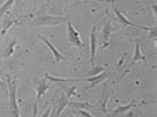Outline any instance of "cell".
<instances>
[{"label":"cell","instance_id":"7402d4cb","mask_svg":"<svg viewBox=\"0 0 157 117\" xmlns=\"http://www.w3.org/2000/svg\"><path fill=\"white\" fill-rule=\"evenodd\" d=\"M77 112L80 113V115H83L84 117H95V116H92L89 112H87V111H84V109H77Z\"/></svg>","mask_w":157,"mask_h":117},{"label":"cell","instance_id":"9c48e42d","mask_svg":"<svg viewBox=\"0 0 157 117\" xmlns=\"http://www.w3.org/2000/svg\"><path fill=\"white\" fill-rule=\"evenodd\" d=\"M141 104H147V101H140V103H131V104H127V105H119L117 108H115L113 109V112L111 113V117H113V116H117V115H121V113H124V112H128V111H131L132 108H135V107H137V105H141Z\"/></svg>","mask_w":157,"mask_h":117},{"label":"cell","instance_id":"603a6c76","mask_svg":"<svg viewBox=\"0 0 157 117\" xmlns=\"http://www.w3.org/2000/svg\"><path fill=\"white\" fill-rule=\"evenodd\" d=\"M51 111H52V107H49L47 111L44 112V115H43V117H49V115H51Z\"/></svg>","mask_w":157,"mask_h":117},{"label":"cell","instance_id":"3957f363","mask_svg":"<svg viewBox=\"0 0 157 117\" xmlns=\"http://www.w3.org/2000/svg\"><path fill=\"white\" fill-rule=\"evenodd\" d=\"M67 35H68L71 44H73L75 47H77V48H83L84 47V43L81 41L80 35H78V32L75 29V27L72 25L71 21H67Z\"/></svg>","mask_w":157,"mask_h":117},{"label":"cell","instance_id":"8fae6325","mask_svg":"<svg viewBox=\"0 0 157 117\" xmlns=\"http://www.w3.org/2000/svg\"><path fill=\"white\" fill-rule=\"evenodd\" d=\"M44 77L47 80H51L53 83H61V84H65V83H75V81H80V79H63V77H55V76H51L49 73H44Z\"/></svg>","mask_w":157,"mask_h":117},{"label":"cell","instance_id":"ffe728a7","mask_svg":"<svg viewBox=\"0 0 157 117\" xmlns=\"http://www.w3.org/2000/svg\"><path fill=\"white\" fill-rule=\"evenodd\" d=\"M76 91H77V89H76V87H75V85H73V87H65V96L68 97V99H71V96L75 95V93H76Z\"/></svg>","mask_w":157,"mask_h":117},{"label":"cell","instance_id":"6da1fadb","mask_svg":"<svg viewBox=\"0 0 157 117\" xmlns=\"http://www.w3.org/2000/svg\"><path fill=\"white\" fill-rule=\"evenodd\" d=\"M8 88H10V107H11V117H20V111L17 107L16 100V83L13 79L8 76Z\"/></svg>","mask_w":157,"mask_h":117},{"label":"cell","instance_id":"2e32d148","mask_svg":"<svg viewBox=\"0 0 157 117\" xmlns=\"http://www.w3.org/2000/svg\"><path fill=\"white\" fill-rule=\"evenodd\" d=\"M15 47H16V40H12L8 44V47H7V49L4 52V58H10L11 56H12V53L15 51Z\"/></svg>","mask_w":157,"mask_h":117},{"label":"cell","instance_id":"7c38bea8","mask_svg":"<svg viewBox=\"0 0 157 117\" xmlns=\"http://www.w3.org/2000/svg\"><path fill=\"white\" fill-rule=\"evenodd\" d=\"M68 97H67L65 95H61L60 96V99H59V101H57V112H56V117H60V115H61V112H63V109H64L67 105H68Z\"/></svg>","mask_w":157,"mask_h":117},{"label":"cell","instance_id":"9a60e30c","mask_svg":"<svg viewBox=\"0 0 157 117\" xmlns=\"http://www.w3.org/2000/svg\"><path fill=\"white\" fill-rule=\"evenodd\" d=\"M69 105L72 108H76V109H84V111H87V109H91L93 105L88 104V103H80V101H71Z\"/></svg>","mask_w":157,"mask_h":117},{"label":"cell","instance_id":"e0dca14e","mask_svg":"<svg viewBox=\"0 0 157 117\" xmlns=\"http://www.w3.org/2000/svg\"><path fill=\"white\" fill-rule=\"evenodd\" d=\"M15 2H16V0H7V2L4 3V4L2 6V8H0V17L3 16V15H4L7 11H8L11 7H12L13 4H15Z\"/></svg>","mask_w":157,"mask_h":117},{"label":"cell","instance_id":"d6986e66","mask_svg":"<svg viewBox=\"0 0 157 117\" xmlns=\"http://www.w3.org/2000/svg\"><path fill=\"white\" fill-rule=\"evenodd\" d=\"M105 71V67H93L92 71H89L87 73V76L88 77H91V76H96V75H99V73L101 72H104Z\"/></svg>","mask_w":157,"mask_h":117},{"label":"cell","instance_id":"4fadbf2b","mask_svg":"<svg viewBox=\"0 0 157 117\" xmlns=\"http://www.w3.org/2000/svg\"><path fill=\"white\" fill-rule=\"evenodd\" d=\"M47 89H48V83L44 80V81H41V83H39L36 85V91H37V95H36V99L37 101L41 99V96L44 95V93L47 92Z\"/></svg>","mask_w":157,"mask_h":117},{"label":"cell","instance_id":"7a4b0ae2","mask_svg":"<svg viewBox=\"0 0 157 117\" xmlns=\"http://www.w3.org/2000/svg\"><path fill=\"white\" fill-rule=\"evenodd\" d=\"M67 21L64 17H57V16H49L47 13H37L36 19L33 20V25H53V24H60V23Z\"/></svg>","mask_w":157,"mask_h":117},{"label":"cell","instance_id":"ba28073f","mask_svg":"<svg viewBox=\"0 0 157 117\" xmlns=\"http://www.w3.org/2000/svg\"><path fill=\"white\" fill-rule=\"evenodd\" d=\"M96 49H97V35H96V27L93 25L91 29V64L95 65L96 60Z\"/></svg>","mask_w":157,"mask_h":117},{"label":"cell","instance_id":"52a82bcc","mask_svg":"<svg viewBox=\"0 0 157 117\" xmlns=\"http://www.w3.org/2000/svg\"><path fill=\"white\" fill-rule=\"evenodd\" d=\"M39 37H40V40H41V41H44V44H47V47H48L49 51H51V52H52L55 61H63V60H65L67 57H65L63 53L59 52L56 47H55V45H53L52 43H51V41H49V40H48V39H47L45 36H39Z\"/></svg>","mask_w":157,"mask_h":117},{"label":"cell","instance_id":"8992f818","mask_svg":"<svg viewBox=\"0 0 157 117\" xmlns=\"http://www.w3.org/2000/svg\"><path fill=\"white\" fill-rule=\"evenodd\" d=\"M133 43H135V53H133L132 63H131V65L128 67L127 72L131 71V68L137 63V61H145V60H147V57H145L144 55L141 53V40H135Z\"/></svg>","mask_w":157,"mask_h":117},{"label":"cell","instance_id":"5bb4252c","mask_svg":"<svg viewBox=\"0 0 157 117\" xmlns=\"http://www.w3.org/2000/svg\"><path fill=\"white\" fill-rule=\"evenodd\" d=\"M109 100V93L107 92H104L103 93V96H101V103H100V111L104 113L105 116H108V112H107V101Z\"/></svg>","mask_w":157,"mask_h":117},{"label":"cell","instance_id":"ac0fdd59","mask_svg":"<svg viewBox=\"0 0 157 117\" xmlns=\"http://www.w3.org/2000/svg\"><path fill=\"white\" fill-rule=\"evenodd\" d=\"M16 23H17V20H12V19H8V20H6L4 21V28H3V31H2V35H6L7 31H8L13 24H16Z\"/></svg>","mask_w":157,"mask_h":117},{"label":"cell","instance_id":"30bf717a","mask_svg":"<svg viewBox=\"0 0 157 117\" xmlns=\"http://www.w3.org/2000/svg\"><path fill=\"white\" fill-rule=\"evenodd\" d=\"M108 77V73L107 72H101V73H99V75H96V76H91V77H88L87 79V81L89 84H91V88H93V87H96L99 83H101L104 79H107Z\"/></svg>","mask_w":157,"mask_h":117},{"label":"cell","instance_id":"5b68a950","mask_svg":"<svg viewBox=\"0 0 157 117\" xmlns=\"http://www.w3.org/2000/svg\"><path fill=\"white\" fill-rule=\"evenodd\" d=\"M111 33H112V20L109 17H107L104 20L103 31H101V39H103V47H104V48L109 44V40H111Z\"/></svg>","mask_w":157,"mask_h":117},{"label":"cell","instance_id":"44dd1931","mask_svg":"<svg viewBox=\"0 0 157 117\" xmlns=\"http://www.w3.org/2000/svg\"><path fill=\"white\" fill-rule=\"evenodd\" d=\"M156 31H157V29H156V25H153L152 28H149V29H148V32H149L148 37H152L155 41H156Z\"/></svg>","mask_w":157,"mask_h":117},{"label":"cell","instance_id":"cb8c5ba5","mask_svg":"<svg viewBox=\"0 0 157 117\" xmlns=\"http://www.w3.org/2000/svg\"><path fill=\"white\" fill-rule=\"evenodd\" d=\"M36 111H37V104L33 105V116L32 117H36Z\"/></svg>","mask_w":157,"mask_h":117},{"label":"cell","instance_id":"277c9868","mask_svg":"<svg viewBox=\"0 0 157 117\" xmlns=\"http://www.w3.org/2000/svg\"><path fill=\"white\" fill-rule=\"evenodd\" d=\"M112 8H113V12H115V15H116V17H117V20H119V23L121 24V27H135V28H140V29H149V27H145V25H137V24H135V23H132V21H129L127 17L124 16V13L121 12V11L117 8L116 6H112Z\"/></svg>","mask_w":157,"mask_h":117},{"label":"cell","instance_id":"484cf974","mask_svg":"<svg viewBox=\"0 0 157 117\" xmlns=\"http://www.w3.org/2000/svg\"><path fill=\"white\" fill-rule=\"evenodd\" d=\"M2 84H3V83H2V80H0V85H2Z\"/></svg>","mask_w":157,"mask_h":117},{"label":"cell","instance_id":"d4e9b609","mask_svg":"<svg viewBox=\"0 0 157 117\" xmlns=\"http://www.w3.org/2000/svg\"><path fill=\"white\" fill-rule=\"evenodd\" d=\"M152 8H153V16H155V19H156V15H157V12H156V6L153 4V6H152Z\"/></svg>","mask_w":157,"mask_h":117}]
</instances>
